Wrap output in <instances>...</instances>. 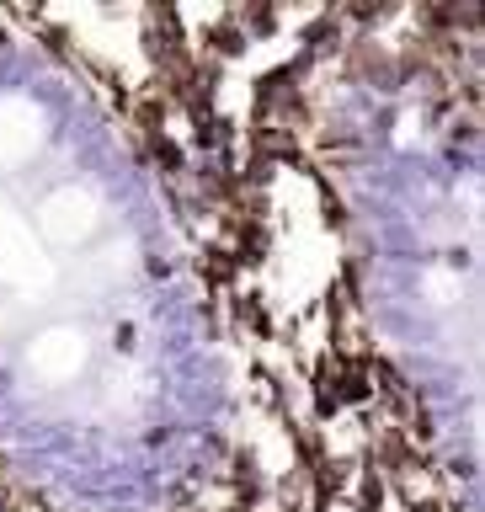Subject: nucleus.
<instances>
[{"instance_id": "nucleus-1", "label": "nucleus", "mask_w": 485, "mask_h": 512, "mask_svg": "<svg viewBox=\"0 0 485 512\" xmlns=\"http://www.w3.org/2000/svg\"><path fill=\"white\" fill-rule=\"evenodd\" d=\"M230 486H235V507H256L267 496V480H262V464H256L251 448H240V454L230 459Z\"/></svg>"}, {"instance_id": "nucleus-2", "label": "nucleus", "mask_w": 485, "mask_h": 512, "mask_svg": "<svg viewBox=\"0 0 485 512\" xmlns=\"http://www.w3.org/2000/svg\"><path fill=\"white\" fill-rule=\"evenodd\" d=\"M336 406H374V379L368 363H336Z\"/></svg>"}, {"instance_id": "nucleus-3", "label": "nucleus", "mask_w": 485, "mask_h": 512, "mask_svg": "<svg viewBox=\"0 0 485 512\" xmlns=\"http://www.w3.org/2000/svg\"><path fill=\"white\" fill-rule=\"evenodd\" d=\"M406 512H443V502H438V496H422V502H411Z\"/></svg>"}, {"instance_id": "nucleus-4", "label": "nucleus", "mask_w": 485, "mask_h": 512, "mask_svg": "<svg viewBox=\"0 0 485 512\" xmlns=\"http://www.w3.org/2000/svg\"><path fill=\"white\" fill-rule=\"evenodd\" d=\"M219 512H246V507H235V502H230V507H219Z\"/></svg>"}]
</instances>
